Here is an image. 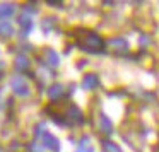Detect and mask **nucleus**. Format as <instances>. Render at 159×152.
<instances>
[{
  "instance_id": "7",
  "label": "nucleus",
  "mask_w": 159,
  "mask_h": 152,
  "mask_svg": "<svg viewBox=\"0 0 159 152\" xmlns=\"http://www.w3.org/2000/svg\"><path fill=\"white\" fill-rule=\"evenodd\" d=\"M46 55H48V62L50 65H58V55L52 50H46Z\"/></svg>"
},
{
  "instance_id": "9",
  "label": "nucleus",
  "mask_w": 159,
  "mask_h": 152,
  "mask_svg": "<svg viewBox=\"0 0 159 152\" xmlns=\"http://www.w3.org/2000/svg\"><path fill=\"white\" fill-rule=\"evenodd\" d=\"M113 48L115 50H127V43L123 41V39H113Z\"/></svg>"
},
{
  "instance_id": "8",
  "label": "nucleus",
  "mask_w": 159,
  "mask_h": 152,
  "mask_svg": "<svg viewBox=\"0 0 159 152\" xmlns=\"http://www.w3.org/2000/svg\"><path fill=\"white\" fill-rule=\"evenodd\" d=\"M77 152H93V149L89 147V140H87V138H82V142H80Z\"/></svg>"
},
{
  "instance_id": "12",
  "label": "nucleus",
  "mask_w": 159,
  "mask_h": 152,
  "mask_svg": "<svg viewBox=\"0 0 159 152\" xmlns=\"http://www.w3.org/2000/svg\"><path fill=\"white\" fill-rule=\"evenodd\" d=\"M58 94H62V86L52 87V91H50V97H52V99H55V96H58Z\"/></svg>"
},
{
  "instance_id": "6",
  "label": "nucleus",
  "mask_w": 159,
  "mask_h": 152,
  "mask_svg": "<svg viewBox=\"0 0 159 152\" xmlns=\"http://www.w3.org/2000/svg\"><path fill=\"white\" fill-rule=\"evenodd\" d=\"M103 147H104V152H120L118 145H115L113 142H103Z\"/></svg>"
},
{
  "instance_id": "5",
  "label": "nucleus",
  "mask_w": 159,
  "mask_h": 152,
  "mask_svg": "<svg viewBox=\"0 0 159 152\" xmlns=\"http://www.w3.org/2000/svg\"><path fill=\"white\" fill-rule=\"evenodd\" d=\"M12 14H14V5H11V4H2L0 5V17L7 19V17H11Z\"/></svg>"
},
{
  "instance_id": "4",
  "label": "nucleus",
  "mask_w": 159,
  "mask_h": 152,
  "mask_svg": "<svg viewBox=\"0 0 159 152\" xmlns=\"http://www.w3.org/2000/svg\"><path fill=\"white\" fill-rule=\"evenodd\" d=\"M98 86V77L94 75V74H87L86 77H84L82 80V87H86V89H93V87Z\"/></svg>"
},
{
  "instance_id": "3",
  "label": "nucleus",
  "mask_w": 159,
  "mask_h": 152,
  "mask_svg": "<svg viewBox=\"0 0 159 152\" xmlns=\"http://www.w3.org/2000/svg\"><path fill=\"white\" fill-rule=\"evenodd\" d=\"M43 145H46V147H50L52 150H58V142L55 140V137H52L50 133H43Z\"/></svg>"
},
{
  "instance_id": "10",
  "label": "nucleus",
  "mask_w": 159,
  "mask_h": 152,
  "mask_svg": "<svg viewBox=\"0 0 159 152\" xmlns=\"http://www.w3.org/2000/svg\"><path fill=\"white\" fill-rule=\"evenodd\" d=\"M16 65H17V69H21V70H22V69H26V67L29 65V62L24 58V56H19V58L16 60Z\"/></svg>"
},
{
  "instance_id": "11",
  "label": "nucleus",
  "mask_w": 159,
  "mask_h": 152,
  "mask_svg": "<svg viewBox=\"0 0 159 152\" xmlns=\"http://www.w3.org/2000/svg\"><path fill=\"white\" fill-rule=\"evenodd\" d=\"M11 33H12V28H11L9 24H5V22H4V24H0V34H5V36H9Z\"/></svg>"
},
{
  "instance_id": "2",
  "label": "nucleus",
  "mask_w": 159,
  "mask_h": 152,
  "mask_svg": "<svg viewBox=\"0 0 159 152\" xmlns=\"http://www.w3.org/2000/svg\"><path fill=\"white\" fill-rule=\"evenodd\" d=\"M12 89H14V92L17 94V96H28L29 94L28 84H26L21 77H14V79H12Z\"/></svg>"
},
{
  "instance_id": "1",
  "label": "nucleus",
  "mask_w": 159,
  "mask_h": 152,
  "mask_svg": "<svg viewBox=\"0 0 159 152\" xmlns=\"http://www.w3.org/2000/svg\"><path fill=\"white\" fill-rule=\"evenodd\" d=\"M77 39H79L80 48H84L86 51L96 53V51H101V50H103V39H101L98 34L91 33V31H84Z\"/></svg>"
}]
</instances>
